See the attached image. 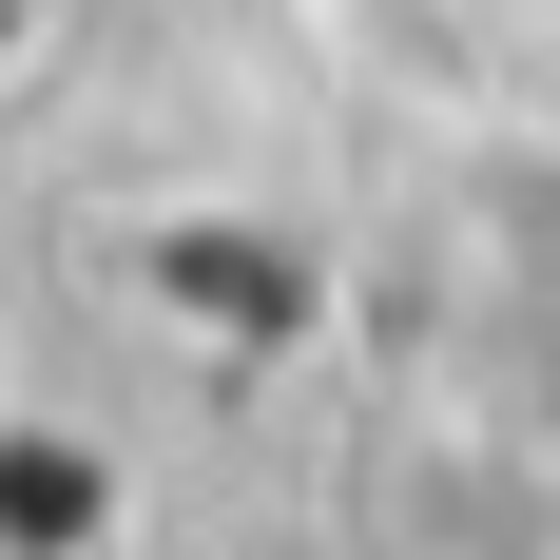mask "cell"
<instances>
[{"label":"cell","mask_w":560,"mask_h":560,"mask_svg":"<svg viewBox=\"0 0 560 560\" xmlns=\"http://www.w3.org/2000/svg\"><path fill=\"white\" fill-rule=\"evenodd\" d=\"M39 20H58V0H0V58H20V39H39Z\"/></svg>","instance_id":"obj_1"}]
</instances>
